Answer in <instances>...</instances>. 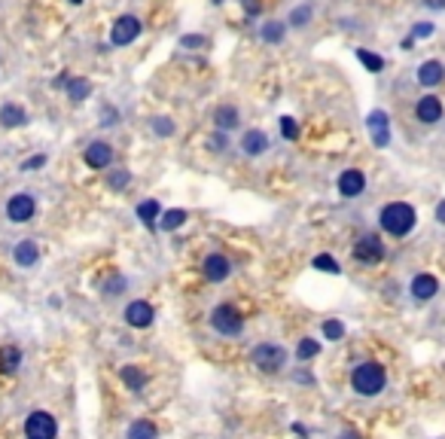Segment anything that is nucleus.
Listing matches in <instances>:
<instances>
[{
	"mask_svg": "<svg viewBox=\"0 0 445 439\" xmlns=\"http://www.w3.org/2000/svg\"><path fill=\"white\" fill-rule=\"evenodd\" d=\"M116 119H119V113H116V110L113 107H104V113H101V125H116Z\"/></svg>",
	"mask_w": 445,
	"mask_h": 439,
	"instance_id": "obj_37",
	"label": "nucleus"
},
{
	"mask_svg": "<svg viewBox=\"0 0 445 439\" xmlns=\"http://www.w3.org/2000/svg\"><path fill=\"white\" fill-rule=\"evenodd\" d=\"M64 89H68V98L73 101V104H82V101L92 95V82L86 77H70Z\"/></svg>",
	"mask_w": 445,
	"mask_h": 439,
	"instance_id": "obj_21",
	"label": "nucleus"
},
{
	"mask_svg": "<svg viewBox=\"0 0 445 439\" xmlns=\"http://www.w3.org/2000/svg\"><path fill=\"white\" fill-rule=\"evenodd\" d=\"M427 9H445V0H421Z\"/></svg>",
	"mask_w": 445,
	"mask_h": 439,
	"instance_id": "obj_42",
	"label": "nucleus"
},
{
	"mask_svg": "<svg viewBox=\"0 0 445 439\" xmlns=\"http://www.w3.org/2000/svg\"><path fill=\"white\" fill-rule=\"evenodd\" d=\"M125 324L134 326V329L150 326V324H153V305H150V302H144V299L132 302V305L125 308Z\"/></svg>",
	"mask_w": 445,
	"mask_h": 439,
	"instance_id": "obj_14",
	"label": "nucleus"
},
{
	"mask_svg": "<svg viewBox=\"0 0 445 439\" xmlns=\"http://www.w3.org/2000/svg\"><path fill=\"white\" fill-rule=\"evenodd\" d=\"M137 220H141L144 226H153L156 220H159V201L156 198H146L137 205Z\"/></svg>",
	"mask_w": 445,
	"mask_h": 439,
	"instance_id": "obj_22",
	"label": "nucleus"
},
{
	"mask_svg": "<svg viewBox=\"0 0 445 439\" xmlns=\"http://www.w3.org/2000/svg\"><path fill=\"white\" fill-rule=\"evenodd\" d=\"M284 34H287V27L281 22H265L263 27H259V37H263L265 43H281Z\"/></svg>",
	"mask_w": 445,
	"mask_h": 439,
	"instance_id": "obj_24",
	"label": "nucleus"
},
{
	"mask_svg": "<svg viewBox=\"0 0 445 439\" xmlns=\"http://www.w3.org/2000/svg\"><path fill=\"white\" fill-rule=\"evenodd\" d=\"M281 134L287 137V141H296V137H299V125H296L293 116H284L281 119Z\"/></svg>",
	"mask_w": 445,
	"mask_h": 439,
	"instance_id": "obj_34",
	"label": "nucleus"
},
{
	"mask_svg": "<svg viewBox=\"0 0 445 439\" xmlns=\"http://www.w3.org/2000/svg\"><path fill=\"white\" fill-rule=\"evenodd\" d=\"M311 15H314L311 4H302V6H296L293 13H290V25H293V27H305V25L311 22Z\"/></svg>",
	"mask_w": 445,
	"mask_h": 439,
	"instance_id": "obj_29",
	"label": "nucleus"
},
{
	"mask_svg": "<svg viewBox=\"0 0 445 439\" xmlns=\"http://www.w3.org/2000/svg\"><path fill=\"white\" fill-rule=\"evenodd\" d=\"M123 381H125L132 390H144L146 375H144L141 369H137V366H125V369H123Z\"/></svg>",
	"mask_w": 445,
	"mask_h": 439,
	"instance_id": "obj_27",
	"label": "nucleus"
},
{
	"mask_svg": "<svg viewBox=\"0 0 445 439\" xmlns=\"http://www.w3.org/2000/svg\"><path fill=\"white\" fill-rule=\"evenodd\" d=\"M382 229L387 235H394V238H403V235H409L412 229H415V208L412 205H406V201H391V205H384L382 208Z\"/></svg>",
	"mask_w": 445,
	"mask_h": 439,
	"instance_id": "obj_1",
	"label": "nucleus"
},
{
	"mask_svg": "<svg viewBox=\"0 0 445 439\" xmlns=\"http://www.w3.org/2000/svg\"><path fill=\"white\" fill-rule=\"evenodd\" d=\"M201 272H205V278H208V281L220 284V281H226L229 274H232V262H229L222 253H211L208 260L201 262Z\"/></svg>",
	"mask_w": 445,
	"mask_h": 439,
	"instance_id": "obj_13",
	"label": "nucleus"
},
{
	"mask_svg": "<svg viewBox=\"0 0 445 439\" xmlns=\"http://www.w3.org/2000/svg\"><path fill=\"white\" fill-rule=\"evenodd\" d=\"M354 256L360 262H382V256H384V244H382V238L378 235H363L360 241L354 244Z\"/></svg>",
	"mask_w": 445,
	"mask_h": 439,
	"instance_id": "obj_9",
	"label": "nucleus"
},
{
	"mask_svg": "<svg viewBox=\"0 0 445 439\" xmlns=\"http://www.w3.org/2000/svg\"><path fill=\"white\" fill-rule=\"evenodd\" d=\"M439 293V281L433 278V274H415L412 278V296L418 302H427Z\"/></svg>",
	"mask_w": 445,
	"mask_h": 439,
	"instance_id": "obj_16",
	"label": "nucleus"
},
{
	"mask_svg": "<svg viewBox=\"0 0 445 439\" xmlns=\"http://www.w3.org/2000/svg\"><path fill=\"white\" fill-rule=\"evenodd\" d=\"M430 34H433V25L430 22H418V25H415V31H412L415 40H418V37H430Z\"/></svg>",
	"mask_w": 445,
	"mask_h": 439,
	"instance_id": "obj_38",
	"label": "nucleus"
},
{
	"mask_svg": "<svg viewBox=\"0 0 445 439\" xmlns=\"http://www.w3.org/2000/svg\"><path fill=\"white\" fill-rule=\"evenodd\" d=\"M211 146H214V150H226V146H229L226 134H214V137H211Z\"/></svg>",
	"mask_w": 445,
	"mask_h": 439,
	"instance_id": "obj_41",
	"label": "nucleus"
},
{
	"mask_svg": "<svg viewBox=\"0 0 445 439\" xmlns=\"http://www.w3.org/2000/svg\"><path fill=\"white\" fill-rule=\"evenodd\" d=\"M18 363H22L18 348H4V351H0V372H15Z\"/></svg>",
	"mask_w": 445,
	"mask_h": 439,
	"instance_id": "obj_26",
	"label": "nucleus"
},
{
	"mask_svg": "<svg viewBox=\"0 0 445 439\" xmlns=\"http://www.w3.org/2000/svg\"><path fill=\"white\" fill-rule=\"evenodd\" d=\"M141 31H144V25H141V18H137V15H119L113 22V31H110V43H113V46H128V43H134L137 37H141Z\"/></svg>",
	"mask_w": 445,
	"mask_h": 439,
	"instance_id": "obj_4",
	"label": "nucleus"
},
{
	"mask_svg": "<svg viewBox=\"0 0 445 439\" xmlns=\"http://www.w3.org/2000/svg\"><path fill=\"white\" fill-rule=\"evenodd\" d=\"M268 146H272V141H268V134L259 132V128H250V132L241 134V153L244 155H263Z\"/></svg>",
	"mask_w": 445,
	"mask_h": 439,
	"instance_id": "obj_15",
	"label": "nucleus"
},
{
	"mask_svg": "<svg viewBox=\"0 0 445 439\" xmlns=\"http://www.w3.org/2000/svg\"><path fill=\"white\" fill-rule=\"evenodd\" d=\"M442 113H445V107H442V98H437V95H424V98H418V104H415V116H418V122H424V125L439 122Z\"/></svg>",
	"mask_w": 445,
	"mask_h": 439,
	"instance_id": "obj_10",
	"label": "nucleus"
},
{
	"mask_svg": "<svg viewBox=\"0 0 445 439\" xmlns=\"http://www.w3.org/2000/svg\"><path fill=\"white\" fill-rule=\"evenodd\" d=\"M244 13L247 15H259V13H263V4H259V0H244Z\"/></svg>",
	"mask_w": 445,
	"mask_h": 439,
	"instance_id": "obj_40",
	"label": "nucleus"
},
{
	"mask_svg": "<svg viewBox=\"0 0 445 439\" xmlns=\"http://www.w3.org/2000/svg\"><path fill=\"white\" fill-rule=\"evenodd\" d=\"M70 4H77V6H80V4H82V0H70Z\"/></svg>",
	"mask_w": 445,
	"mask_h": 439,
	"instance_id": "obj_45",
	"label": "nucleus"
},
{
	"mask_svg": "<svg viewBox=\"0 0 445 439\" xmlns=\"http://www.w3.org/2000/svg\"><path fill=\"white\" fill-rule=\"evenodd\" d=\"M15 265H22V269H31V265H37V260H40V247H37V241H31V238H25V241L15 244Z\"/></svg>",
	"mask_w": 445,
	"mask_h": 439,
	"instance_id": "obj_18",
	"label": "nucleus"
},
{
	"mask_svg": "<svg viewBox=\"0 0 445 439\" xmlns=\"http://www.w3.org/2000/svg\"><path fill=\"white\" fill-rule=\"evenodd\" d=\"M0 125L4 128H22L27 125V113L22 104H4L0 107Z\"/></svg>",
	"mask_w": 445,
	"mask_h": 439,
	"instance_id": "obj_19",
	"label": "nucleus"
},
{
	"mask_svg": "<svg viewBox=\"0 0 445 439\" xmlns=\"http://www.w3.org/2000/svg\"><path fill=\"white\" fill-rule=\"evenodd\" d=\"M214 122H217V128L220 132H232V128H238V122H241V113L232 104H222V107H217V113H214Z\"/></svg>",
	"mask_w": 445,
	"mask_h": 439,
	"instance_id": "obj_20",
	"label": "nucleus"
},
{
	"mask_svg": "<svg viewBox=\"0 0 445 439\" xmlns=\"http://www.w3.org/2000/svg\"><path fill=\"white\" fill-rule=\"evenodd\" d=\"M34 210H37V201H34L31 192H15V196L6 201V217L13 220V223H27V220L34 217Z\"/></svg>",
	"mask_w": 445,
	"mask_h": 439,
	"instance_id": "obj_7",
	"label": "nucleus"
},
{
	"mask_svg": "<svg viewBox=\"0 0 445 439\" xmlns=\"http://www.w3.org/2000/svg\"><path fill=\"white\" fill-rule=\"evenodd\" d=\"M341 439H357V433H341Z\"/></svg>",
	"mask_w": 445,
	"mask_h": 439,
	"instance_id": "obj_44",
	"label": "nucleus"
},
{
	"mask_svg": "<svg viewBox=\"0 0 445 439\" xmlns=\"http://www.w3.org/2000/svg\"><path fill=\"white\" fill-rule=\"evenodd\" d=\"M253 363L259 366V369H265V372H277L287 363V351L281 345H272V342L256 345L253 348Z\"/></svg>",
	"mask_w": 445,
	"mask_h": 439,
	"instance_id": "obj_6",
	"label": "nucleus"
},
{
	"mask_svg": "<svg viewBox=\"0 0 445 439\" xmlns=\"http://www.w3.org/2000/svg\"><path fill=\"white\" fill-rule=\"evenodd\" d=\"M442 79H445V64L442 61L430 58V61H424L421 68H418V82H421V86L433 89V86H439Z\"/></svg>",
	"mask_w": 445,
	"mask_h": 439,
	"instance_id": "obj_17",
	"label": "nucleus"
},
{
	"mask_svg": "<svg viewBox=\"0 0 445 439\" xmlns=\"http://www.w3.org/2000/svg\"><path fill=\"white\" fill-rule=\"evenodd\" d=\"M214 4H222V0H214Z\"/></svg>",
	"mask_w": 445,
	"mask_h": 439,
	"instance_id": "obj_46",
	"label": "nucleus"
},
{
	"mask_svg": "<svg viewBox=\"0 0 445 439\" xmlns=\"http://www.w3.org/2000/svg\"><path fill=\"white\" fill-rule=\"evenodd\" d=\"M363 189H366V174L360 168H348L339 174V192L345 198H357Z\"/></svg>",
	"mask_w": 445,
	"mask_h": 439,
	"instance_id": "obj_12",
	"label": "nucleus"
},
{
	"mask_svg": "<svg viewBox=\"0 0 445 439\" xmlns=\"http://www.w3.org/2000/svg\"><path fill=\"white\" fill-rule=\"evenodd\" d=\"M55 433H58V424H55V418L49 412H34V415H27V421H25L27 439H55Z\"/></svg>",
	"mask_w": 445,
	"mask_h": 439,
	"instance_id": "obj_5",
	"label": "nucleus"
},
{
	"mask_svg": "<svg viewBox=\"0 0 445 439\" xmlns=\"http://www.w3.org/2000/svg\"><path fill=\"white\" fill-rule=\"evenodd\" d=\"M323 336H327L330 342H336V338L345 336V324H341V320H327V324H323Z\"/></svg>",
	"mask_w": 445,
	"mask_h": 439,
	"instance_id": "obj_33",
	"label": "nucleus"
},
{
	"mask_svg": "<svg viewBox=\"0 0 445 439\" xmlns=\"http://www.w3.org/2000/svg\"><path fill=\"white\" fill-rule=\"evenodd\" d=\"M211 326H214L220 336H238L241 329H244V317H241V311L232 308V305H217L211 311Z\"/></svg>",
	"mask_w": 445,
	"mask_h": 439,
	"instance_id": "obj_3",
	"label": "nucleus"
},
{
	"mask_svg": "<svg viewBox=\"0 0 445 439\" xmlns=\"http://www.w3.org/2000/svg\"><path fill=\"white\" fill-rule=\"evenodd\" d=\"M180 46H183V49H192V46H199V49H201V46H205V37H201V34H187V37H180Z\"/></svg>",
	"mask_w": 445,
	"mask_h": 439,
	"instance_id": "obj_36",
	"label": "nucleus"
},
{
	"mask_svg": "<svg viewBox=\"0 0 445 439\" xmlns=\"http://www.w3.org/2000/svg\"><path fill=\"white\" fill-rule=\"evenodd\" d=\"M366 128H369V134H372L375 146L391 144V119H387L384 110H372V113L366 116Z\"/></svg>",
	"mask_w": 445,
	"mask_h": 439,
	"instance_id": "obj_8",
	"label": "nucleus"
},
{
	"mask_svg": "<svg viewBox=\"0 0 445 439\" xmlns=\"http://www.w3.org/2000/svg\"><path fill=\"white\" fill-rule=\"evenodd\" d=\"M128 439H156V427L150 421H134V424L128 427Z\"/></svg>",
	"mask_w": 445,
	"mask_h": 439,
	"instance_id": "obj_28",
	"label": "nucleus"
},
{
	"mask_svg": "<svg viewBox=\"0 0 445 439\" xmlns=\"http://www.w3.org/2000/svg\"><path fill=\"white\" fill-rule=\"evenodd\" d=\"M384 366L382 363H360L354 375H351V384H354L357 393H363V397H375V393L384 390Z\"/></svg>",
	"mask_w": 445,
	"mask_h": 439,
	"instance_id": "obj_2",
	"label": "nucleus"
},
{
	"mask_svg": "<svg viewBox=\"0 0 445 439\" xmlns=\"http://www.w3.org/2000/svg\"><path fill=\"white\" fill-rule=\"evenodd\" d=\"M296 354H299L302 360H311V357L320 354V342H314V338H302L299 348H296Z\"/></svg>",
	"mask_w": 445,
	"mask_h": 439,
	"instance_id": "obj_32",
	"label": "nucleus"
},
{
	"mask_svg": "<svg viewBox=\"0 0 445 439\" xmlns=\"http://www.w3.org/2000/svg\"><path fill=\"white\" fill-rule=\"evenodd\" d=\"M107 183H110V189H125L128 183H132V174H128L125 168L110 171V174H107Z\"/></svg>",
	"mask_w": 445,
	"mask_h": 439,
	"instance_id": "obj_31",
	"label": "nucleus"
},
{
	"mask_svg": "<svg viewBox=\"0 0 445 439\" xmlns=\"http://www.w3.org/2000/svg\"><path fill=\"white\" fill-rule=\"evenodd\" d=\"M183 223H187V210H180V208L165 210L162 220H159V226L165 229V232H174V229H180Z\"/></svg>",
	"mask_w": 445,
	"mask_h": 439,
	"instance_id": "obj_23",
	"label": "nucleus"
},
{
	"mask_svg": "<svg viewBox=\"0 0 445 439\" xmlns=\"http://www.w3.org/2000/svg\"><path fill=\"white\" fill-rule=\"evenodd\" d=\"M150 125H153V132L159 134V137H171L174 132H177V125H174V119H168V116H156Z\"/></svg>",
	"mask_w": 445,
	"mask_h": 439,
	"instance_id": "obj_30",
	"label": "nucleus"
},
{
	"mask_svg": "<svg viewBox=\"0 0 445 439\" xmlns=\"http://www.w3.org/2000/svg\"><path fill=\"white\" fill-rule=\"evenodd\" d=\"M82 159H86L89 168L95 171H104L110 162H113V146H110L107 141H95L86 146V153H82Z\"/></svg>",
	"mask_w": 445,
	"mask_h": 439,
	"instance_id": "obj_11",
	"label": "nucleus"
},
{
	"mask_svg": "<svg viewBox=\"0 0 445 439\" xmlns=\"http://www.w3.org/2000/svg\"><path fill=\"white\" fill-rule=\"evenodd\" d=\"M357 58H360V64H363L366 70H372V73L384 70V58H382V55H375V52H369V49H357Z\"/></svg>",
	"mask_w": 445,
	"mask_h": 439,
	"instance_id": "obj_25",
	"label": "nucleus"
},
{
	"mask_svg": "<svg viewBox=\"0 0 445 439\" xmlns=\"http://www.w3.org/2000/svg\"><path fill=\"white\" fill-rule=\"evenodd\" d=\"M437 220H439V223H445V201H439V205H437Z\"/></svg>",
	"mask_w": 445,
	"mask_h": 439,
	"instance_id": "obj_43",
	"label": "nucleus"
},
{
	"mask_svg": "<svg viewBox=\"0 0 445 439\" xmlns=\"http://www.w3.org/2000/svg\"><path fill=\"white\" fill-rule=\"evenodd\" d=\"M46 165V155H34V159L22 162V171H34V168H43Z\"/></svg>",
	"mask_w": 445,
	"mask_h": 439,
	"instance_id": "obj_39",
	"label": "nucleus"
},
{
	"mask_svg": "<svg viewBox=\"0 0 445 439\" xmlns=\"http://www.w3.org/2000/svg\"><path fill=\"white\" fill-rule=\"evenodd\" d=\"M314 269H320V272H330V274H336V272H339V262L332 260V256H327V253H323V256H318V260H314Z\"/></svg>",
	"mask_w": 445,
	"mask_h": 439,
	"instance_id": "obj_35",
	"label": "nucleus"
}]
</instances>
